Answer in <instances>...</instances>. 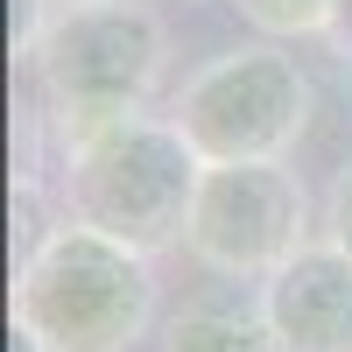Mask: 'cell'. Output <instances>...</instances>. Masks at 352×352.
Listing matches in <instances>:
<instances>
[{
    "instance_id": "52a82bcc",
    "label": "cell",
    "mask_w": 352,
    "mask_h": 352,
    "mask_svg": "<svg viewBox=\"0 0 352 352\" xmlns=\"http://www.w3.org/2000/svg\"><path fill=\"white\" fill-rule=\"evenodd\" d=\"M162 352H275L268 345V317H261V296H197L169 317Z\"/></svg>"
},
{
    "instance_id": "5b68a950",
    "label": "cell",
    "mask_w": 352,
    "mask_h": 352,
    "mask_svg": "<svg viewBox=\"0 0 352 352\" xmlns=\"http://www.w3.org/2000/svg\"><path fill=\"white\" fill-rule=\"evenodd\" d=\"M310 197L289 162H204L184 254L226 282H268L289 254H303Z\"/></svg>"
},
{
    "instance_id": "8fae6325",
    "label": "cell",
    "mask_w": 352,
    "mask_h": 352,
    "mask_svg": "<svg viewBox=\"0 0 352 352\" xmlns=\"http://www.w3.org/2000/svg\"><path fill=\"white\" fill-rule=\"evenodd\" d=\"M28 8H36V21H43V14H64V8H92V0H28Z\"/></svg>"
},
{
    "instance_id": "30bf717a",
    "label": "cell",
    "mask_w": 352,
    "mask_h": 352,
    "mask_svg": "<svg viewBox=\"0 0 352 352\" xmlns=\"http://www.w3.org/2000/svg\"><path fill=\"white\" fill-rule=\"evenodd\" d=\"M324 43L338 64H352V0H331V21H324Z\"/></svg>"
},
{
    "instance_id": "3957f363",
    "label": "cell",
    "mask_w": 352,
    "mask_h": 352,
    "mask_svg": "<svg viewBox=\"0 0 352 352\" xmlns=\"http://www.w3.org/2000/svg\"><path fill=\"white\" fill-rule=\"evenodd\" d=\"M197 176L204 155L169 113H127V120H106L64 141L56 190H64V219L99 226L141 254H169L190 232Z\"/></svg>"
},
{
    "instance_id": "7a4b0ae2",
    "label": "cell",
    "mask_w": 352,
    "mask_h": 352,
    "mask_svg": "<svg viewBox=\"0 0 352 352\" xmlns=\"http://www.w3.org/2000/svg\"><path fill=\"white\" fill-rule=\"evenodd\" d=\"M21 64H28V85H36V113L64 148V141L92 134L106 120L148 113L155 85L169 71V28L141 0H92V8L28 21Z\"/></svg>"
},
{
    "instance_id": "9c48e42d",
    "label": "cell",
    "mask_w": 352,
    "mask_h": 352,
    "mask_svg": "<svg viewBox=\"0 0 352 352\" xmlns=\"http://www.w3.org/2000/svg\"><path fill=\"white\" fill-rule=\"evenodd\" d=\"M324 240L352 254V162L338 169V184H331V197H324Z\"/></svg>"
},
{
    "instance_id": "8992f818",
    "label": "cell",
    "mask_w": 352,
    "mask_h": 352,
    "mask_svg": "<svg viewBox=\"0 0 352 352\" xmlns=\"http://www.w3.org/2000/svg\"><path fill=\"white\" fill-rule=\"evenodd\" d=\"M275 352H352V254L324 232L289 254L268 282H254Z\"/></svg>"
},
{
    "instance_id": "6da1fadb",
    "label": "cell",
    "mask_w": 352,
    "mask_h": 352,
    "mask_svg": "<svg viewBox=\"0 0 352 352\" xmlns=\"http://www.w3.org/2000/svg\"><path fill=\"white\" fill-rule=\"evenodd\" d=\"M155 324V254L99 226H50L14 268V338L36 352H127Z\"/></svg>"
},
{
    "instance_id": "277c9868",
    "label": "cell",
    "mask_w": 352,
    "mask_h": 352,
    "mask_svg": "<svg viewBox=\"0 0 352 352\" xmlns=\"http://www.w3.org/2000/svg\"><path fill=\"white\" fill-rule=\"evenodd\" d=\"M310 106L317 85L282 43H240L184 78L169 120L204 162H282L303 141Z\"/></svg>"
},
{
    "instance_id": "ba28073f",
    "label": "cell",
    "mask_w": 352,
    "mask_h": 352,
    "mask_svg": "<svg viewBox=\"0 0 352 352\" xmlns=\"http://www.w3.org/2000/svg\"><path fill=\"white\" fill-rule=\"evenodd\" d=\"M268 43H289V36H324L331 21V0H232Z\"/></svg>"
}]
</instances>
